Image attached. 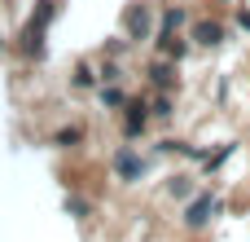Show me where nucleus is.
Returning <instances> with one entry per match:
<instances>
[{
  "label": "nucleus",
  "instance_id": "nucleus-1",
  "mask_svg": "<svg viewBox=\"0 0 250 242\" xmlns=\"http://www.w3.org/2000/svg\"><path fill=\"white\" fill-rule=\"evenodd\" d=\"M110 168H114V176H119L123 185H136V181L145 176V168H149V163H145L132 145H119V150H114V159H110Z\"/></svg>",
  "mask_w": 250,
  "mask_h": 242
},
{
  "label": "nucleus",
  "instance_id": "nucleus-2",
  "mask_svg": "<svg viewBox=\"0 0 250 242\" xmlns=\"http://www.w3.org/2000/svg\"><path fill=\"white\" fill-rule=\"evenodd\" d=\"M220 207H224V203H220L215 194H198V198L189 203V212H185V229H193V234H198V229H207V225L215 220V212H220Z\"/></svg>",
  "mask_w": 250,
  "mask_h": 242
},
{
  "label": "nucleus",
  "instance_id": "nucleus-3",
  "mask_svg": "<svg viewBox=\"0 0 250 242\" xmlns=\"http://www.w3.org/2000/svg\"><path fill=\"white\" fill-rule=\"evenodd\" d=\"M145 128H149V106H145V101H127V115H123V137H127V141H136Z\"/></svg>",
  "mask_w": 250,
  "mask_h": 242
},
{
  "label": "nucleus",
  "instance_id": "nucleus-4",
  "mask_svg": "<svg viewBox=\"0 0 250 242\" xmlns=\"http://www.w3.org/2000/svg\"><path fill=\"white\" fill-rule=\"evenodd\" d=\"M127 31H132V40H149V4L127 9Z\"/></svg>",
  "mask_w": 250,
  "mask_h": 242
},
{
  "label": "nucleus",
  "instance_id": "nucleus-5",
  "mask_svg": "<svg viewBox=\"0 0 250 242\" xmlns=\"http://www.w3.org/2000/svg\"><path fill=\"white\" fill-rule=\"evenodd\" d=\"M189 40H193V44H211V48H215V44H224V26H220V22H193Z\"/></svg>",
  "mask_w": 250,
  "mask_h": 242
},
{
  "label": "nucleus",
  "instance_id": "nucleus-6",
  "mask_svg": "<svg viewBox=\"0 0 250 242\" xmlns=\"http://www.w3.org/2000/svg\"><path fill=\"white\" fill-rule=\"evenodd\" d=\"M149 79H154L163 93H171V88H176V62H171V57H167V62H154V66H149Z\"/></svg>",
  "mask_w": 250,
  "mask_h": 242
},
{
  "label": "nucleus",
  "instance_id": "nucleus-7",
  "mask_svg": "<svg viewBox=\"0 0 250 242\" xmlns=\"http://www.w3.org/2000/svg\"><path fill=\"white\" fill-rule=\"evenodd\" d=\"M185 22H189V13H185V9H167V13H163V26H158V31H171V35H176Z\"/></svg>",
  "mask_w": 250,
  "mask_h": 242
},
{
  "label": "nucleus",
  "instance_id": "nucleus-8",
  "mask_svg": "<svg viewBox=\"0 0 250 242\" xmlns=\"http://www.w3.org/2000/svg\"><path fill=\"white\" fill-rule=\"evenodd\" d=\"M83 141V128H62L57 137H53V145H62V150H70V145H79Z\"/></svg>",
  "mask_w": 250,
  "mask_h": 242
},
{
  "label": "nucleus",
  "instance_id": "nucleus-9",
  "mask_svg": "<svg viewBox=\"0 0 250 242\" xmlns=\"http://www.w3.org/2000/svg\"><path fill=\"white\" fill-rule=\"evenodd\" d=\"M101 106H110V110H119V106H127V97H123L119 88H105V84H101Z\"/></svg>",
  "mask_w": 250,
  "mask_h": 242
},
{
  "label": "nucleus",
  "instance_id": "nucleus-10",
  "mask_svg": "<svg viewBox=\"0 0 250 242\" xmlns=\"http://www.w3.org/2000/svg\"><path fill=\"white\" fill-rule=\"evenodd\" d=\"M92 84H101L97 71H92V66H79V71H75V88H92Z\"/></svg>",
  "mask_w": 250,
  "mask_h": 242
},
{
  "label": "nucleus",
  "instance_id": "nucleus-11",
  "mask_svg": "<svg viewBox=\"0 0 250 242\" xmlns=\"http://www.w3.org/2000/svg\"><path fill=\"white\" fill-rule=\"evenodd\" d=\"M167 190H171V198H189V194H193L189 176H171V185H167Z\"/></svg>",
  "mask_w": 250,
  "mask_h": 242
},
{
  "label": "nucleus",
  "instance_id": "nucleus-12",
  "mask_svg": "<svg viewBox=\"0 0 250 242\" xmlns=\"http://www.w3.org/2000/svg\"><path fill=\"white\" fill-rule=\"evenodd\" d=\"M154 115H158V119H167V115H176V101H171V93H163V97L154 101Z\"/></svg>",
  "mask_w": 250,
  "mask_h": 242
},
{
  "label": "nucleus",
  "instance_id": "nucleus-13",
  "mask_svg": "<svg viewBox=\"0 0 250 242\" xmlns=\"http://www.w3.org/2000/svg\"><path fill=\"white\" fill-rule=\"evenodd\" d=\"M66 212H70L75 220H83V216H88V203H83V198H66Z\"/></svg>",
  "mask_w": 250,
  "mask_h": 242
},
{
  "label": "nucleus",
  "instance_id": "nucleus-14",
  "mask_svg": "<svg viewBox=\"0 0 250 242\" xmlns=\"http://www.w3.org/2000/svg\"><path fill=\"white\" fill-rule=\"evenodd\" d=\"M97 79H101V84H114V79H119V66H114V62H105V66L97 71Z\"/></svg>",
  "mask_w": 250,
  "mask_h": 242
},
{
  "label": "nucleus",
  "instance_id": "nucleus-15",
  "mask_svg": "<svg viewBox=\"0 0 250 242\" xmlns=\"http://www.w3.org/2000/svg\"><path fill=\"white\" fill-rule=\"evenodd\" d=\"M237 26H242V31H250V9H237Z\"/></svg>",
  "mask_w": 250,
  "mask_h": 242
},
{
  "label": "nucleus",
  "instance_id": "nucleus-16",
  "mask_svg": "<svg viewBox=\"0 0 250 242\" xmlns=\"http://www.w3.org/2000/svg\"><path fill=\"white\" fill-rule=\"evenodd\" d=\"M0 48H4V35H0Z\"/></svg>",
  "mask_w": 250,
  "mask_h": 242
}]
</instances>
